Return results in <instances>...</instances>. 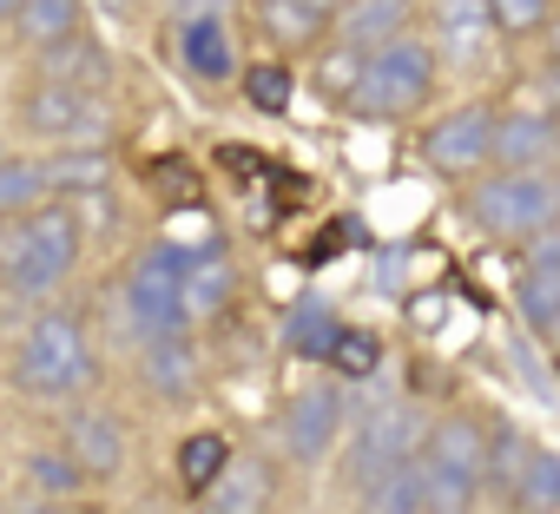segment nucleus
<instances>
[{
  "label": "nucleus",
  "mask_w": 560,
  "mask_h": 514,
  "mask_svg": "<svg viewBox=\"0 0 560 514\" xmlns=\"http://www.w3.org/2000/svg\"><path fill=\"white\" fill-rule=\"evenodd\" d=\"M47 198H54L47 165H34V159H0V218H27Z\"/></svg>",
  "instance_id": "27"
},
{
  "label": "nucleus",
  "mask_w": 560,
  "mask_h": 514,
  "mask_svg": "<svg viewBox=\"0 0 560 514\" xmlns=\"http://www.w3.org/2000/svg\"><path fill=\"white\" fill-rule=\"evenodd\" d=\"M14 383L21 396H40V402H67L93 383V350H86V330L80 317L67 311H40L21 337V357H14Z\"/></svg>",
  "instance_id": "3"
},
{
  "label": "nucleus",
  "mask_w": 560,
  "mask_h": 514,
  "mask_svg": "<svg viewBox=\"0 0 560 514\" xmlns=\"http://www.w3.org/2000/svg\"><path fill=\"white\" fill-rule=\"evenodd\" d=\"M540 86H547V100H553V113H560V60H553L547 73H540Z\"/></svg>",
  "instance_id": "40"
},
{
  "label": "nucleus",
  "mask_w": 560,
  "mask_h": 514,
  "mask_svg": "<svg viewBox=\"0 0 560 514\" xmlns=\"http://www.w3.org/2000/svg\"><path fill=\"white\" fill-rule=\"evenodd\" d=\"M370 54L376 47H357V40H337L324 60H317V86L337 100V106H350V93L363 86V73H370Z\"/></svg>",
  "instance_id": "28"
},
{
  "label": "nucleus",
  "mask_w": 560,
  "mask_h": 514,
  "mask_svg": "<svg viewBox=\"0 0 560 514\" xmlns=\"http://www.w3.org/2000/svg\"><path fill=\"white\" fill-rule=\"evenodd\" d=\"M514 507H521V514H560V455H553V448H534Z\"/></svg>",
  "instance_id": "31"
},
{
  "label": "nucleus",
  "mask_w": 560,
  "mask_h": 514,
  "mask_svg": "<svg viewBox=\"0 0 560 514\" xmlns=\"http://www.w3.org/2000/svg\"><path fill=\"white\" fill-rule=\"evenodd\" d=\"M494 119L488 106H455L422 132V165L442 178H481L494 165Z\"/></svg>",
  "instance_id": "9"
},
{
  "label": "nucleus",
  "mask_w": 560,
  "mask_h": 514,
  "mask_svg": "<svg viewBox=\"0 0 560 514\" xmlns=\"http://www.w3.org/2000/svg\"><path fill=\"white\" fill-rule=\"evenodd\" d=\"M527 462H534V442H527L514 422L488 429V462H481V481H488V494L514 501V494H521V481H527Z\"/></svg>",
  "instance_id": "20"
},
{
  "label": "nucleus",
  "mask_w": 560,
  "mask_h": 514,
  "mask_svg": "<svg viewBox=\"0 0 560 514\" xmlns=\"http://www.w3.org/2000/svg\"><path fill=\"white\" fill-rule=\"evenodd\" d=\"M337 337H343V324H337V311H330L324 297H304V304L291 311V324H284V350L304 357V363H330Z\"/></svg>",
  "instance_id": "21"
},
{
  "label": "nucleus",
  "mask_w": 560,
  "mask_h": 514,
  "mask_svg": "<svg viewBox=\"0 0 560 514\" xmlns=\"http://www.w3.org/2000/svg\"><path fill=\"white\" fill-rule=\"evenodd\" d=\"M211 507H231V514H264L270 507V468L264 462H231L211 488H205Z\"/></svg>",
  "instance_id": "23"
},
{
  "label": "nucleus",
  "mask_w": 560,
  "mask_h": 514,
  "mask_svg": "<svg viewBox=\"0 0 560 514\" xmlns=\"http://www.w3.org/2000/svg\"><path fill=\"white\" fill-rule=\"evenodd\" d=\"M67 455H73L93 481H113V475L126 468V429H119V416H106V409H73V416H67Z\"/></svg>",
  "instance_id": "12"
},
{
  "label": "nucleus",
  "mask_w": 560,
  "mask_h": 514,
  "mask_svg": "<svg viewBox=\"0 0 560 514\" xmlns=\"http://www.w3.org/2000/svg\"><path fill=\"white\" fill-rule=\"evenodd\" d=\"M429 86H435V47L416 34H396L370 54V73L350 93V113L357 119H409L429 100Z\"/></svg>",
  "instance_id": "4"
},
{
  "label": "nucleus",
  "mask_w": 560,
  "mask_h": 514,
  "mask_svg": "<svg viewBox=\"0 0 560 514\" xmlns=\"http://www.w3.org/2000/svg\"><path fill=\"white\" fill-rule=\"evenodd\" d=\"M547 343H560V324H553V330H547Z\"/></svg>",
  "instance_id": "44"
},
{
  "label": "nucleus",
  "mask_w": 560,
  "mask_h": 514,
  "mask_svg": "<svg viewBox=\"0 0 560 514\" xmlns=\"http://www.w3.org/2000/svg\"><path fill=\"white\" fill-rule=\"evenodd\" d=\"M231 291H237L231 257H224V250H198V257H191V278H185V304H191V317H218V311L231 304Z\"/></svg>",
  "instance_id": "24"
},
{
  "label": "nucleus",
  "mask_w": 560,
  "mask_h": 514,
  "mask_svg": "<svg viewBox=\"0 0 560 514\" xmlns=\"http://www.w3.org/2000/svg\"><path fill=\"white\" fill-rule=\"evenodd\" d=\"M429 416L416 409V402H376V409H363L357 416V429H350V488L363 494V488H376L389 468H402V462H416L422 448H429Z\"/></svg>",
  "instance_id": "7"
},
{
  "label": "nucleus",
  "mask_w": 560,
  "mask_h": 514,
  "mask_svg": "<svg viewBox=\"0 0 560 514\" xmlns=\"http://www.w3.org/2000/svg\"><path fill=\"white\" fill-rule=\"evenodd\" d=\"M139 376H145V389L159 402H185L198 389V350H191V337H152L145 357H139Z\"/></svg>",
  "instance_id": "16"
},
{
  "label": "nucleus",
  "mask_w": 560,
  "mask_h": 514,
  "mask_svg": "<svg viewBox=\"0 0 560 514\" xmlns=\"http://www.w3.org/2000/svg\"><path fill=\"white\" fill-rule=\"evenodd\" d=\"M435 27H442V47L455 60H468V67H481L488 60V40L501 34L488 0H435Z\"/></svg>",
  "instance_id": "17"
},
{
  "label": "nucleus",
  "mask_w": 560,
  "mask_h": 514,
  "mask_svg": "<svg viewBox=\"0 0 560 514\" xmlns=\"http://www.w3.org/2000/svg\"><path fill=\"white\" fill-rule=\"evenodd\" d=\"M357 514H429V468H422V455L402 462V468H389L376 488H363Z\"/></svg>",
  "instance_id": "22"
},
{
  "label": "nucleus",
  "mask_w": 560,
  "mask_h": 514,
  "mask_svg": "<svg viewBox=\"0 0 560 514\" xmlns=\"http://www.w3.org/2000/svg\"><path fill=\"white\" fill-rule=\"evenodd\" d=\"M343 429H350V396H343L337 383L298 389V396L284 402V422H277V435H284V455L304 462V468H317V462L343 442Z\"/></svg>",
  "instance_id": "10"
},
{
  "label": "nucleus",
  "mask_w": 560,
  "mask_h": 514,
  "mask_svg": "<svg viewBox=\"0 0 560 514\" xmlns=\"http://www.w3.org/2000/svg\"><path fill=\"white\" fill-rule=\"evenodd\" d=\"M244 100H250L257 113H291V100H298V73H291L284 60H264V67L244 73Z\"/></svg>",
  "instance_id": "32"
},
{
  "label": "nucleus",
  "mask_w": 560,
  "mask_h": 514,
  "mask_svg": "<svg viewBox=\"0 0 560 514\" xmlns=\"http://www.w3.org/2000/svg\"><path fill=\"white\" fill-rule=\"evenodd\" d=\"M481 462H488V429L468 416H442L429 429L422 468H429V514H475L481 501Z\"/></svg>",
  "instance_id": "6"
},
{
  "label": "nucleus",
  "mask_w": 560,
  "mask_h": 514,
  "mask_svg": "<svg viewBox=\"0 0 560 514\" xmlns=\"http://www.w3.org/2000/svg\"><path fill=\"white\" fill-rule=\"evenodd\" d=\"M553 191H560V165H553Z\"/></svg>",
  "instance_id": "45"
},
{
  "label": "nucleus",
  "mask_w": 560,
  "mask_h": 514,
  "mask_svg": "<svg viewBox=\"0 0 560 514\" xmlns=\"http://www.w3.org/2000/svg\"><path fill=\"white\" fill-rule=\"evenodd\" d=\"M21 468H27V488H34V494H47V501H80V494H86V481H93L67 448H34Z\"/></svg>",
  "instance_id": "25"
},
{
  "label": "nucleus",
  "mask_w": 560,
  "mask_h": 514,
  "mask_svg": "<svg viewBox=\"0 0 560 514\" xmlns=\"http://www.w3.org/2000/svg\"><path fill=\"white\" fill-rule=\"evenodd\" d=\"M330 370H337V376H350V383H363V376H376V370H383V343H376L370 330L343 324V337H337V350H330Z\"/></svg>",
  "instance_id": "33"
},
{
  "label": "nucleus",
  "mask_w": 560,
  "mask_h": 514,
  "mask_svg": "<svg viewBox=\"0 0 560 514\" xmlns=\"http://www.w3.org/2000/svg\"><path fill=\"white\" fill-rule=\"evenodd\" d=\"M402 257H409L402 244H389V250H383V265H376V291H389V297L402 291Z\"/></svg>",
  "instance_id": "37"
},
{
  "label": "nucleus",
  "mask_w": 560,
  "mask_h": 514,
  "mask_svg": "<svg viewBox=\"0 0 560 514\" xmlns=\"http://www.w3.org/2000/svg\"><path fill=\"white\" fill-rule=\"evenodd\" d=\"M494 165L501 172H547V165H560V119L553 113H501L494 119Z\"/></svg>",
  "instance_id": "11"
},
{
  "label": "nucleus",
  "mask_w": 560,
  "mask_h": 514,
  "mask_svg": "<svg viewBox=\"0 0 560 514\" xmlns=\"http://www.w3.org/2000/svg\"><path fill=\"white\" fill-rule=\"evenodd\" d=\"M224 468H231V448H224L218 435H185V442H178V481H185L191 494L211 488Z\"/></svg>",
  "instance_id": "30"
},
{
  "label": "nucleus",
  "mask_w": 560,
  "mask_h": 514,
  "mask_svg": "<svg viewBox=\"0 0 560 514\" xmlns=\"http://www.w3.org/2000/svg\"><path fill=\"white\" fill-rule=\"evenodd\" d=\"M40 165H47L54 198H86V191H106V185H113V152H106V145H60V152L40 159Z\"/></svg>",
  "instance_id": "18"
},
{
  "label": "nucleus",
  "mask_w": 560,
  "mask_h": 514,
  "mask_svg": "<svg viewBox=\"0 0 560 514\" xmlns=\"http://www.w3.org/2000/svg\"><path fill=\"white\" fill-rule=\"evenodd\" d=\"M250 8H257V27L270 34V47H284V54L317 47L337 27V8H324V0H250Z\"/></svg>",
  "instance_id": "14"
},
{
  "label": "nucleus",
  "mask_w": 560,
  "mask_h": 514,
  "mask_svg": "<svg viewBox=\"0 0 560 514\" xmlns=\"http://www.w3.org/2000/svg\"><path fill=\"white\" fill-rule=\"evenodd\" d=\"M488 8H494V27L508 40H527V34L553 27V0H488Z\"/></svg>",
  "instance_id": "34"
},
{
  "label": "nucleus",
  "mask_w": 560,
  "mask_h": 514,
  "mask_svg": "<svg viewBox=\"0 0 560 514\" xmlns=\"http://www.w3.org/2000/svg\"><path fill=\"white\" fill-rule=\"evenodd\" d=\"M198 514H231V507H211V501H205V507H198Z\"/></svg>",
  "instance_id": "43"
},
{
  "label": "nucleus",
  "mask_w": 560,
  "mask_h": 514,
  "mask_svg": "<svg viewBox=\"0 0 560 514\" xmlns=\"http://www.w3.org/2000/svg\"><path fill=\"white\" fill-rule=\"evenodd\" d=\"M508 357H514V370L527 376V389H534L540 402H553V383H547V370H540V357H534V343H527V337H508Z\"/></svg>",
  "instance_id": "35"
},
{
  "label": "nucleus",
  "mask_w": 560,
  "mask_h": 514,
  "mask_svg": "<svg viewBox=\"0 0 560 514\" xmlns=\"http://www.w3.org/2000/svg\"><path fill=\"white\" fill-rule=\"evenodd\" d=\"M14 514H73V501H47V494H34V501H21Z\"/></svg>",
  "instance_id": "39"
},
{
  "label": "nucleus",
  "mask_w": 560,
  "mask_h": 514,
  "mask_svg": "<svg viewBox=\"0 0 560 514\" xmlns=\"http://www.w3.org/2000/svg\"><path fill=\"white\" fill-rule=\"evenodd\" d=\"M172 8H178V21H198V14H224L231 0H172Z\"/></svg>",
  "instance_id": "38"
},
{
  "label": "nucleus",
  "mask_w": 560,
  "mask_h": 514,
  "mask_svg": "<svg viewBox=\"0 0 560 514\" xmlns=\"http://www.w3.org/2000/svg\"><path fill=\"white\" fill-rule=\"evenodd\" d=\"M191 244H145L132 257V271H126V311H132V330L152 343V337H191V304H185V278H191Z\"/></svg>",
  "instance_id": "2"
},
{
  "label": "nucleus",
  "mask_w": 560,
  "mask_h": 514,
  "mask_svg": "<svg viewBox=\"0 0 560 514\" xmlns=\"http://www.w3.org/2000/svg\"><path fill=\"white\" fill-rule=\"evenodd\" d=\"M178 67L205 86H224L237 80V47L224 34V14H198V21H178Z\"/></svg>",
  "instance_id": "13"
},
{
  "label": "nucleus",
  "mask_w": 560,
  "mask_h": 514,
  "mask_svg": "<svg viewBox=\"0 0 560 514\" xmlns=\"http://www.w3.org/2000/svg\"><path fill=\"white\" fill-rule=\"evenodd\" d=\"M330 34L337 40H357V47H383V40L409 34V0H343Z\"/></svg>",
  "instance_id": "19"
},
{
  "label": "nucleus",
  "mask_w": 560,
  "mask_h": 514,
  "mask_svg": "<svg viewBox=\"0 0 560 514\" xmlns=\"http://www.w3.org/2000/svg\"><path fill=\"white\" fill-rule=\"evenodd\" d=\"M40 80L54 86H80V93H100L113 80V60L93 34H67L60 47H40Z\"/></svg>",
  "instance_id": "15"
},
{
  "label": "nucleus",
  "mask_w": 560,
  "mask_h": 514,
  "mask_svg": "<svg viewBox=\"0 0 560 514\" xmlns=\"http://www.w3.org/2000/svg\"><path fill=\"white\" fill-rule=\"evenodd\" d=\"M21 126L47 145H106L113 139V113L100 93H80V86H54L40 80L34 93H21Z\"/></svg>",
  "instance_id": "8"
},
{
  "label": "nucleus",
  "mask_w": 560,
  "mask_h": 514,
  "mask_svg": "<svg viewBox=\"0 0 560 514\" xmlns=\"http://www.w3.org/2000/svg\"><path fill=\"white\" fill-rule=\"evenodd\" d=\"M21 8H27V0H0V21H14Z\"/></svg>",
  "instance_id": "42"
},
{
  "label": "nucleus",
  "mask_w": 560,
  "mask_h": 514,
  "mask_svg": "<svg viewBox=\"0 0 560 514\" xmlns=\"http://www.w3.org/2000/svg\"><path fill=\"white\" fill-rule=\"evenodd\" d=\"M547 60H560V14H553V27H547Z\"/></svg>",
  "instance_id": "41"
},
{
  "label": "nucleus",
  "mask_w": 560,
  "mask_h": 514,
  "mask_svg": "<svg viewBox=\"0 0 560 514\" xmlns=\"http://www.w3.org/2000/svg\"><path fill=\"white\" fill-rule=\"evenodd\" d=\"M514 304H521V317H527V330H553L560 324V271H540V265H527L521 271V284H514Z\"/></svg>",
  "instance_id": "29"
},
{
  "label": "nucleus",
  "mask_w": 560,
  "mask_h": 514,
  "mask_svg": "<svg viewBox=\"0 0 560 514\" xmlns=\"http://www.w3.org/2000/svg\"><path fill=\"white\" fill-rule=\"evenodd\" d=\"M468 218H475L488 237L527 244L534 231L560 224V191H553V172H488V178L468 191Z\"/></svg>",
  "instance_id": "5"
},
{
  "label": "nucleus",
  "mask_w": 560,
  "mask_h": 514,
  "mask_svg": "<svg viewBox=\"0 0 560 514\" xmlns=\"http://www.w3.org/2000/svg\"><path fill=\"white\" fill-rule=\"evenodd\" d=\"M521 257H527V265H540V271H560V224L534 231V237L521 244Z\"/></svg>",
  "instance_id": "36"
},
{
  "label": "nucleus",
  "mask_w": 560,
  "mask_h": 514,
  "mask_svg": "<svg viewBox=\"0 0 560 514\" xmlns=\"http://www.w3.org/2000/svg\"><path fill=\"white\" fill-rule=\"evenodd\" d=\"M14 34L40 54V47H60L67 34H80V0H27L14 14Z\"/></svg>",
  "instance_id": "26"
},
{
  "label": "nucleus",
  "mask_w": 560,
  "mask_h": 514,
  "mask_svg": "<svg viewBox=\"0 0 560 514\" xmlns=\"http://www.w3.org/2000/svg\"><path fill=\"white\" fill-rule=\"evenodd\" d=\"M80 237H86V218L67 198H47L27 218H0V278H8V291L34 304L54 297L80 265Z\"/></svg>",
  "instance_id": "1"
}]
</instances>
